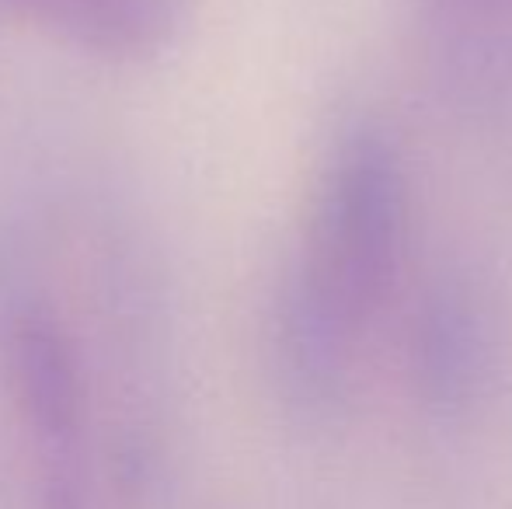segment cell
I'll return each instance as SVG.
<instances>
[{
	"instance_id": "obj_1",
	"label": "cell",
	"mask_w": 512,
	"mask_h": 509,
	"mask_svg": "<svg viewBox=\"0 0 512 509\" xmlns=\"http://www.w3.org/2000/svg\"><path fill=\"white\" fill-rule=\"evenodd\" d=\"M411 189L401 140L377 112L335 126L276 300V367L307 419L345 408L373 325L398 290Z\"/></svg>"
},
{
	"instance_id": "obj_2",
	"label": "cell",
	"mask_w": 512,
	"mask_h": 509,
	"mask_svg": "<svg viewBox=\"0 0 512 509\" xmlns=\"http://www.w3.org/2000/svg\"><path fill=\"white\" fill-rule=\"evenodd\" d=\"M11 381L35 443L39 509H95L84 457V381L53 314L28 311L11 332Z\"/></svg>"
},
{
	"instance_id": "obj_3",
	"label": "cell",
	"mask_w": 512,
	"mask_h": 509,
	"mask_svg": "<svg viewBox=\"0 0 512 509\" xmlns=\"http://www.w3.org/2000/svg\"><path fill=\"white\" fill-rule=\"evenodd\" d=\"M495 363L492 318L464 272H439L411 318V387L429 419L457 426L478 412Z\"/></svg>"
},
{
	"instance_id": "obj_4",
	"label": "cell",
	"mask_w": 512,
	"mask_h": 509,
	"mask_svg": "<svg viewBox=\"0 0 512 509\" xmlns=\"http://www.w3.org/2000/svg\"><path fill=\"white\" fill-rule=\"evenodd\" d=\"M425 63L457 112L485 119L512 98V0H411Z\"/></svg>"
},
{
	"instance_id": "obj_5",
	"label": "cell",
	"mask_w": 512,
	"mask_h": 509,
	"mask_svg": "<svg viewBox=\"0 0 512 509\" xmlns=\"http://www.w3.org/2000/svg\"><path fill=\"white\" fill-rule=\"evenodd\" d=\"M70 46L108 60H150L178 39L185 0H7Z\"/></svg>"
}]
</instances>
